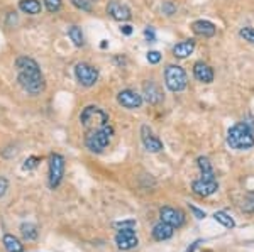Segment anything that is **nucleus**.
Returning <instances> with one entry per match:
<instances>
[{"label": "nucleus", "mask_w": 254, "mask_h": 252, "mask_svg": "<svg viewBox=\"0 0 254 252\" xmlns=\"http://www.w3.org/2000/svg\"><path fill=\"white\" fill-rule=\"evenodd\" d=\"M15 68H17V81L24 92L31 93V95H41L46 90V81L41 75L39 64L32 58L20 56L15 61Z\"/></svg>", "instance_id": "1"}, {"label": "nucleus", "mask_w": 254, "mask_h": 252, "mask_svg": "<svg viewBox=\"0 0 254 252\" xmlns=\"http://www.w3.org/2000/svg\"><path fill=\"white\" fill-rule=\"evenodd\" d=\"M227 144L231 149L236 151H246V149L254 148V132L251 131L246 122L232 125L227 132Z\"/></svg>", "instance_id": "2"}, {"label": "nucleus", "mask_w": 254, "mask_h": 252, "mask_svg": "<svg viewBox=\"0 0 254 252\" xmlns=\"http://www.w3.org/2000/svg\"><path fill=\"white\" fill-rule=\"evenodd\" d=\"M109 113L104 108L97 107V105H88L80 113V124L87 132L97 131V129L104 127V125H109Z\"/></svg>", "instance_id": "3"}, {"label": "nucleus", "mask_w": 254, "mask_h": 252, "mask_svg": "<svg viewBox=\"0 0 254 252\" xmlns=\"http://www.w3.org/2000/svg\"><path fill=\"white\" fill-rule=\"evenodd\" d=\"M112 136H114V129L110 127V124L104 125V127L97 129V131L87 132V136H85V146L92 152H102L110 144Z\"/></svg>", "instance_id": "4"}, {"label": "nucleus", "mask_w": 254, "mask_h": 252, "mask_svg": "<svg viewBox=\"0 0 254 252\" xmlns=\"http://www.w3.org/2000/svg\"><path fill=\"white\" fill-rule=\"evenodd\" d=\"M165 85L168 90L173 93L183 92L188 85L185 70L182 66H178V64H168L165 70Z\"/></svg>", "instance_id": "5"}, {"label": "nucleus", "mask_w": 254, "mask_h": 252, "mask_svg": "<svg viewBox=\"0 0 254 252\" xmlns=\"http://www.w3.org/2000/svg\"><path fill=\"white\" fill-rule=\"evenodd\" d=\"M64 174V157L61 154L49 156V188H58Z\"/></svg>", "instance_id": "6"}, {"label": "nucleus", "mask_w": 254, "mask_h": 252, "mask_svg": "<svg viewBox=\"0 0 254 252\" xmlns=\"http://www.w3.org/2000/svg\"><path fill=\"white\" fill-rule=\"evenodd\" d=\"M75 76L83 87H93L98 81V70L88 63H78L75 66Z\"/></svg>", "instance_id": "7"}, {"label": "nucleus", "mask_w": 254, "mask_h": 252, "mask_svg": "<svg viewBox=\"0 0 254 252\" xmlns=\"http://www.w3.org/2000/svg\"><path fill=\"white\" fill-rule=\"evenodd\" d=\"M116 244L121 251H130L134 247H137L139 241L132 227H124V229L119 230L116 235Z\"/></svg>", "instance_id": "8"}, {"label": "nucleus", "mask_w": 254, "mask_h": 252, "mask_svg": "<svg viewBox=\"0 0 254 252\" xmlns=\"http://www.w3.org/2000/svg\"><path fill=\"white\" fill-rule=\"evenodd\" d=\"M159 218H161V222L171 225L173 229H180L185 223V215H183V212L173 208V206H163L159 210Z\"/></svg>", "instance_id": "9"}, {"label": "nucleus", "mask_w": 254, "mask_h": 252, "mask_svg": "<svg viewBox=\"0 0 254 252\" xmlns=\"http://www.w3.org/2000/svg\"><path fill=\"white\" fill-rule=\"evenodd\" d=\"M117 101L122 105L124 108H129V110H136V108H141L142 105V95H139L137 92L134 90H122L117 93Z\"/></svg>", "instance_id": "10"}, {"label": "nucleus", "mask_w": 254, "mask_h": 252, "mask_svg": "<svg viewBox=\"0 0 254 252\" xmlns=\"http://www.w3.org/2000/svg\"><path fill=\"white\" fill-rule=\"evenodd\" d=\"M191 190H193V193L196 197L207 198L219 190V183H217V180H202V178H200V180L191 183Z\"/></svg>", "instance_id": "11"}, {"label": "nucleus", "mask_w": 254, "mask_h": 252, "mask_svg": "<svg viewBox=\"0 0 254 252\" xmlns=\"http://www.w3.org/2000/svg\"><path fill=\"white\" fill-rule=\"evenodd\" d=\"M142 100H146L151 105H158L163 101V92L159 88V85L154 83L153 80L146 81L142 87Z\"/></svg>", "instance_id": "12"}, {"label": "nucleus", "mask_w": 254, "mask_h": 252, "mask_svg": "<svg viewBox=\"0 0 254 252\" xmlns=\"http://www.w3.org/2000/svg\"><path fill=\"white\" fill-rule=\"evenodd\" d=\"M141 141L144 144V148L147 149L149 152H159L163 151V142L158 139L156 136L153 134L147 125H142L141 127Z\"/></svg>", "instance_id": "13"}, {"label": "nucleus", "mask_w": 254, "mask_h": 252, "mask_svg": "<svg viewBox=\"0 0 254 252\" xmlns=\"http://www.w3.org/2000/svg\"><path fill=\"white\" fill-rule=\"evenodd\" d=\"M107 14L114 20H119V22H126V20H129L130 17H132L129 7L124 5V3H121V2H117V0H112V2L107 5Z\"/></svg>", "instance_id": "14"}, {"label": "nucleus", "mask_w": 254, "mask_h": 252, "mask_svg": "<svg viewBox=\"0 0 254 252\" xmlns=\"http://www.w3.org/2000/svg\"><path fill=\"white\" fill-rule=\"evenodd\" d=\"M193 76L196 81H200V83H212L215 78L214 75V70H212L210 66H208L207 63H203V61H196L193 64Z\"/></svg>", "instance_id": "15"}, {"label": "nucleus", "mask_w": 254, "mask_h": 252, "mask_svg": "<svg viewBox=\"0 0 254 252\" xmlns=\"http://www.w3.org/2000/svg\"><path fill=\"white\" fill-rule=\"evenodd\" d=\"M191 31H193V34L200 36V38H214L215 32H217V27L214 22H210V20H205V19H198L195 20L193 24H191Z\"/></svg>", "instance_id": "16"}, {"label": "nucleus", "mask_w": 254, "mask_h": 252, "mask_svg": "<svg viewBox=\"0 0 254 252\" xmlns=\"http://www.w3.org/2000/svg\"><path fill=\"white\" fill-rule=\"evenodd\" d=\"M173 232H175L173 227L168 225V223H165V222H159L153 227V239L158 242L168 241V239L173 237Z\"/></svg>", "instance_id": "17"}, {"label": "nucleus", "mask_w": 254, "mask_h": 252, "mask_svg": "<svg viewBox=\"0 0 254 252\" xmlns=\"http://www.w3.org/2000/svg\"><path fill=\"white\" fill-rule=\"evenodd\" d=\"M195 51V41L193 39H188V41H182L173 48V56L178 59H185L191 52Z\"/></svg>", "instance_id": "18"}, {"label": "nucleus", "mask_w": 254, "mask_h": 252, "mask_svg": "<svg viewBox=\"0 0 254 252\" xmlns=\"http://www.w3.org/2000/svg\"><path fill=\"white\" fill-rule=\"evenodd\" d=\"M196 164H198L200 171H202V180H215L214 168H212V162L208 157L205 156L196 157Z\"/></svg>", "instance_id": "19"}, {"label": "nucleus", "mask_w": 254, "mask_h": 252, "mask_svg": "<svg viewBox=\"0 0 254 252\" xmlns=\"http://www.w3.org/2000/svg\"><path fill=\"white\" fill-rule=\"evenodd\" d=\"M2 242L7 252H24V244H20V241L15 235H12V234L3 235Z\"/></svg>", "instance_id": "20"}, {"label": "nucleus", "mask_w": 254, "mask_h": 252, "mask_svg": "<svg viewBox=\"0 0 254 252\" xmlns=\"http://www.w3.org/2000/svg\"><path fill=\"white\" fill-rule=\"evenodd\" d=\"M19 9L24 12V14H31L36 15L41 12V3L38 0H20L19 2Z\"/></svg>", "instance_id": "21"}, {"label": "nucleus", "mask_w": 254, "mask_h": 252, "mask_svg": "<svg viewBox=\"0 0 254 252\" xmlns=\"http://www.w3.org/2000/svg\"><path fill=\"white\" fill-rule=\"evenodd\" d=\"M68 36H69V39L73 41V44H75L76 48H81L85 44V41H83V32H81V29L78 26H71L68 29Z\"/></svg>", "instance_id": "22"}, {"label": "nucleus", "mask_w": 254, "mask_h": 252, "mask_svg": "<svg viewBox=\"0 0 254 252\" xmlns=\"http://www.w3.org/2000/svg\"><path fill=\"white\" fill-rule=\"evenodd\" d=\"M214 218L220 223V225H224L225 229H234V227H236L234 218H232L227 212H215Z\"/></svg>", "instance_id": "23"}, {"label": "nucleus", "mask_w": 254, "mask_h": 252, "mask_svg": "<svg viewBox=\"0 0 254 252\" xmlns=\"http://www.w3.org/2000/svg\"><path fill=\"white\" fill-rule=\"evenodd\" d=\"M20 232H22L24 239H27V241H36L38 239V227L32 225V223H22L20 225Z\"/></svg>", "instance_id": "24"}, {"label": "nucleus", "mask_w": 254, "mask_h": 252, "mask_svg": "<svg viewBox=\"0 0 254 252\" xmlns=\"http://www.w3.org/2000/svg\"><path fill=\"white\" fill-rule=\"evenodd\" d=\"M243 210L246 213H254V192H249L243 200Z\"/></svg>", "instance_id": "25"}, {"label": "nucleus", "mask_w": 254, "mask_h": 252, "mask_svg": "<svg viewBox=\"0 0 254 252\" xmlns=\"http://www.w3.org/2000/svg\"><path fill=\"white\" fill-rule=\"evenodd\" d=\"M71 3L83 12H92V0H71Z\"/></svg>", "instance_id": "26"}, {"label": "nucleus", "mask_w": 254, "mask_h": 252, "mask_svg": "<svg viewBox=\"0 0 254 252\" xmlns=\"http://www.w3.org/2000/svg\"><path fill=\"white\" fill-rule=\"evenodd\" d=\"M239 36L244 41H248V43L254 44V27H243V29L239 31Z\"/></svg>", "instance_id": "27"}, {"label": "nucleus", "mask_w": 254, "mask_h": 252, "mask_svg": "<svg viewBox=\"0 0 254 252\" xmlns=\"http://www.w3.org/2000/svg\"><path fill=\"white\" fill-rule=\"evenodd\" d=\"M41 162V159L38 156H31V157H27L26 161H24V166H22V169L24 171H31V169H34L36 166H38Z\"/></svg>", "instance_id": "28"}, {"label": "nucleus", "mask_w": 254, "mask_h": 252, "mask_svg": "<svg viewBox=\"0 0 254 252\" xmlns=\"http://www.w3.org/2000/svg\"><path fill=\"white\" fill-rule=\"evenodd\" d=\"M44 5L49 12H58L61 9V0H44Z\"/></svg>", "instance_id": "29"}, {"label": "nucleus", "mask_w": 254, "mask_h": 252, "mask_svg": "<svg viewBox=\"0 0 254 252\" xmlns=\"http://www.w3.org/2000/svg\"><path fill=\"white\" fill-rule=\"evenodd\" d=\"M161 10L165 15H173V14H176V5L173 2H165L161 7Z\"/></svg>", "instance_id": "30"}, {"label": "nucleus", "mask_w": 254, "mask_h": 252, "mask_svg": "<svg viewBox=\"0 0 254 252\" xmlns=\"http://www.w3.org/2000/svg\"><path fill=\"white\" fill-rule=\"evenodd\" d=\"M146 58H147V61H149L151 64H158L159 61H161V52H159V51H149Z\"/></svg>", "instance_id": "31"}, {"label": "nucleus", "mask_w": 254, "mask_h": 252, "mask_svg": "<svg viewBox=\"0 0 254 252\" xmlns=\"http://www.w3.org/2000/svg\"><path fill=\"white\" fill-rule=\"evenodd\" d=\"M190 206V212L193 213V217L195 218H198V220H202V218H205L207 215H205V212H203V210H200V208H196L195 205H188Z\"/></svg>", "instance_id": "32"}, {"label": "nucleus", "mask_w": 254, "mask_h": 252, "mask_svg": "<svg viewBox=\"0 0 254 252\" xmlns=\"http://www.w3.org/2000/svg\"><path fill=\"white\" fill-rule=\"evenodd\" d=\"M7 188H9V181L3 176H0V197H3L7 193Z\"/></svg>", "instance_id": "33"}, {"label": "nucleus", "mask_w": 254, "mask_h": 252, "mask_svg": "<svg viewBox=\"0 0 254 252\" xmlns=\"http://www.w3.org/2000/svg\"><path fill=\"white\" fill-rule=\"evenodd\" d=\"M144 36H146V39L149 41V43H154V41H156V34H154L153 27H147V29L144 31Z\"/></svg>", "instance_id": "34"}, {"label": "nucleus", "mask_w": 254, "mask_h": 252, "mask_svg": "<svg viewBox=\"0 0 254 252\" xmlns=\"http://www.w3.org/2000/svg\"><path fill=\"white\" fill-rule=\"evenodd\" d=\"M136 225V220H122V222H117L116 227L119 229H124V227H134Z\"/></svg>", "instance_id": "35"}, {"label": "nucleus", "mask_w": 254, "mask_h": 252, "mask_svg": "<svg viewBox=\"0 0 254 252\" xmlns=\"http://www.w3.org/2000/svg\"><path fill=\"white\" fill-rule=\"evenodd\" d=\"M121 32H122V34H126V36H130V34H132V26L124 24V26L121 27Z\"/></svg>", "instance_id": "36"}, {"label": "nucleus", "mask_w": 254, "mask_h": 252, "mask_svg": "<svg viewBox=\"0 0 254 252\" xmlns=\"http://www.w3.org/2000/svg\"><path fill=\"white\" fill-rule=\"evenodd\" d=\"M200 244H202V241H195L193 244H191L190 247H188V249H187L185 252H195V249H196V247L200 246Z\"/></svg>", "instance_id": "37"}, {"label": "nucleus", "mask_w": 254, "mask_h": 252, "mask_svg": "<svg viewBox=\"0 0 254 252\" xmlns=\"http://www.w3.org/2000/svg\"><path fill=\"white\" fill-rule=\"evenodd\" d=\"M109 46V43H107V41H102V43H100V48H102V50H105V48H107Z\"/></svg>", "instance_id": "38"}, {"label": "nucleus", "mask_w": 254, "mask_h": 252, "mask_svg": "<svg viewBox=\"0 0 254 252\" xmlns=\"http://www.w3.org/2000/svg\"><path fill=\"white\" fill-rule=\"evenodd\" d=\"M92 2H93V0H92ZM95 2H97V0H95Z\"/></svg>", "instance_id": "39"}]
</instances>
